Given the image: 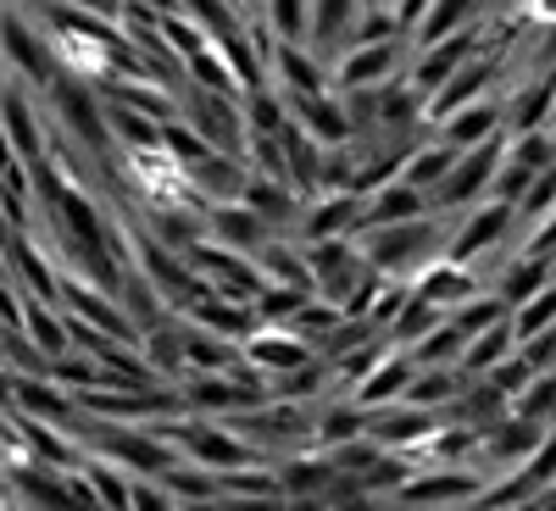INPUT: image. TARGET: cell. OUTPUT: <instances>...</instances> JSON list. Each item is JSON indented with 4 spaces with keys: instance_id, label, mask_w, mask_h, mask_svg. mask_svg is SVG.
<instances>
[{
    "instance_id": "cell-1",
    "label": "cell",
    "mask_w": 556,
    "mask_h": 511,
    "mask_svg": "<svg viewBox=\"0 0 556 511\" xmlns=\"http://www.w3.org/2000/svg\"><path fill=\"white\" fill-rule=\"evenodd\" d=\"M445 245H451V217L429 212L417 222H395V228H367V234H356V251L362 261L384 272V278H412L429 272L434 261H445Z\"/></svg>"
},
{
    "instance_id": "cell-20",
    "label": "cell",
    "mask_w": 556,
    "mask_h": 511,
    "mask_svg": "<svg viewBox=\"0 0 556 511\" xmlns=\"http://www.w3.org/2000/svg\"><path fill=\"white\" fill-rule=\"evenodd\" d=\"M184 361H190V373H235V367L245 361V345L223 340V334H206L184 317Z\"/></svg>"
},
{
    "instance_id": "cell-8",
    "label": "cell",
    "mask_w": 556,
    "mask_h": 511,
    "mask_svg": "<svg viewBox=\"0 0 556 511\" xmlns=\"http://www.w3.org/2000/svg\"><path fill=\"white\" fill-rule=\"evenodd\" d=\"M362 228V195L340 190V195H312L301 206L295 222V245H317V240H356Z\"/></svg>"
},
{
    "instance_id": "cell-26",
    "label": "cell",
    "mask_w": 556,
    "mask_h": 511,
    "mask_svg": "<svg viewBox=\"0 0 556 511\" xmlns=\"http://www.w3.org/2000/svg\"><path fill=\"white\" fill-rule=\"evenodd\" d=\"M445 317H451V311H440L434 301H424V295H417V290H412V301H406V311H401V317L390 322V334H384V340H390L395 350H417V345H424V340H429V334L440 329V322H445Z\"/></svg>"
},
{
    "instance_id": "cell-30",
    "label": "cell",
    "mask_w": 556,
    "mask_h": 511,
    "mask_svg": "<svg viewBox=\"0 0 556 511\" xmlns=\"http://www.w3.org/2000/svg\"><path fill=\"white\" fill-rule=\"evenodd\" d=\"M513 417H523V423H540V429H551L556 423V373H540L518 400H513Z\"/></svg>"
},
{
    "instance_id": "cell-40",
    "label": "cell",
    "mask_w": 556,
    "mask_h": 511,
    "mask_svg": "<svg viewBox=\"0 0 556 511\" xmlns=\"http://www.w3.org/2000/svg\"><path fill=\"white\" fill-rule=\"evenodd\" d=\"M551 123H556V117H551Z\"/></svg>"
},
{
    "instance_id": "cell-17",
    "label": "cell",
    "mask_w": 556,
    "mask_h": 511,
    "mask_svg": "<svg viewBox=\"0 0 556 511\" xmlns=\"http://www.w3.org/2000/svg\"><path fill=\"white\" fill-rule=\"evenodd\" d=\"M356 17H362V0H312V51L329 62V73L345 56Z\"/></svg>"
},
{
    "instance_id": "cell-19",
    "label": "cell",
    "mask_w": 556,
    "mask_h": 511,
    "mask_svg": "<svg viewBox=\"0 0 556 511\" xmlns=\"http://www.w3.org/2000/svg\"><path fill=\"white\" fill-rule=\"evenodd\" d=\"M412 290L424 295V301H434L440 311H456V306H468L473 295H484V278H479L473 267L434 261L429 272H417V278H412Z\"/></svg>"
},
{
    "instance_id": "cell-3",
    "label": "cell",
    "mask_w": 556,
    "mask_h": 511,
    "mask_svg": "<svg viewBox=\"0 0 556 511\" xmlns=\"http://www.w3.org/2000/svg\"><path fill=\"white\" fill-rule=\"evenodd\" d=\"M178 117L190 123L217 156H240L245 162L251 128H245V106L235 95H212V89H201V84H184L178 89Z\"/></svg>"
},
{
    "instance_id": "cell-28",
    "label": "cell",
    "mask_w": 556,
    "mask_h": 511,
    "mask_svg": "<svg viewBox=\"0 0 556 511\" xmlns=\"http://www.w3.org/2000/svg\"><path fill=\"white\" fill-rule=\"evenodd\" d=\"M106 123H112V139H117L123 151H156L162 145V128L151 117H139L134 106H123V101H106Z\"/></svg>"
},
{
    "instance_id": "cell-10",
    "label": "cell",
    "mask_w": 556,
    "mask_h": 511,
    "mask_svg": "<svg viewBox=\"0 0 556 511\" xmlns=\"http://www.w3.org/2000/svg\"><path fill=\"white\" fill-rule=\"evenodd\" d=\"M206 240L212 245H223V251H240V256H256L267 240H278L273 228L245 206V201H217V206H206Z\"/></svg>"
},
{
    "instance_id": "cell-4",
    "label": "cell",
    "mask_w": 556,
    "mask_h": 511,
    "mask_svg": "<svg viewBox=\"0 0 556 511\" xmlns=\"http://www.w3.org/2000/svg\"><path fill=\"white\" fill-rule=\"evenodd\" d=\"M0 123H7V139H12L23 167L51 162V117H45V106L28 84H17V78L0 84Z\"/></svg>"
},
{
    "instance_id": "cell-6",
    "label": "cell",
    "mask_w": 556,
    "mask_h": 511,
    "mask_svg": "<svg viewBox=\"0 0 556 511\" xmlns=\"http://www.w3.org/2000/svg\"><path fill=\"white\" fill-rule=\"evenodd\" d=\"M479 23L473 28H462V34H451V39H440V44H424V51H412V67H406V84L417 89L424 101H434L440 89L456 78V67H468L473 56H479Z\"/></svg>"
},
{
    "instance_id": "cell-12",
    "label": "cell",
    "mask_w": 556,
    "mask_h": 511,
    "mask_svg": "<svg viewBox=\"0 0 556 511\" xmlns=\"http://www.w3.org/2000/svg\"><path fill=\"white\" fill-rule=\"evenodd\" d=\"M412 379H417V361H412V350H384L379 356V367L367 379H356L345 395L362 406V411H379V406H395V400H406V389H412Z\"/></svg>"
},
{
    "instance_id": "cell-15",
    "label": "cell",
    "mask_w": 556,
    "mask_h": 511,
    "mask_svg": "<svg viewBox=\"0 0 556 511\" xmlns=\"http://www.w3.org/2000/svg\"><path fill=\"white\" fill-rule=\"evenodd\" d=\"M245 361L256 367V373H267V379H285V373H295V367L317 361V350L295 329H256L245 340Z\"/></svg>"
},
{
    "instance_id": "cell-29",
    "label": "cell",
    "mask_w": 556,
    "mask_h": 511,
    "mask_svg": "<svg viewBox=\"0 0 556 511\" xmlns=\"http://www.w3.org/2000/svg\"><path fill=\"white\" fill-rule=\"evenodd\" d=\"M240 106H245V128L251 133H285L290 128V106H285L278 89H256V95H245Z\"/></svg>"
},
{
    "instance_id": "cell-25",
    "label": "cell",
    "mask_w": 556,
    "mask_h": 511,
    "mask_svg": "<svg viewBox=\"0 0 556 511\" xmlns=\"http://www.w3.org/2000/svg\"><path fill=\"white\" fill-rule=\"evenodd\" d=\"M178 7H184V17H195L201 28H206V39H235V34H245L256 17L240 7V0H178Z\"/></svg>"
},
{
    "instance_id": "cell-11",
    "label": "cell",
    "mask_w": 556,
    "mask_h": 511,
    "mask_svg": "<svg viewBox=\"0 0 556 511\" xmlns=\"http://www.w3.org/2000/svg\"><path fill=\"white\" fill-rule=\"evenodd\" d=\"M551 284H556V261H551V256H523V251H513V256L495 267L490 295H495L506 311H518L523 301H534V295L551 290Z\"/></svg>"
},
{
    "instance_id": "cell-2",
    "label": "cell",
    "mask_w": 556,
    "mask_h": 511,
    "mask_svg": "<svg viewBox=\"0 0 556 511\" xmlns=\"http://www.w3.org/2000/svg\"><path fill=\"white\" fill-rule=\"evenodd\" d=\"M0 51H7V78L28 84L34 95H45L51 78L62 73L51 34H45L28 12H17V7H7V17H0Z\"/></svg>"
},
{
    "instance_id": "cell-16",
    "label": "cell",
    "mask_w": 556,
    "mask_h": 511,
    "mask_svg": "<svg viewBox=\"0 0 556 511\" xmlns=\"http://www.w3.org/2000/svg\"><path fill=\"white\" fill-rule=\"evenodd\" d=\"M429 212H434V206H429V195H424V190H412L406 178H395V183H384V190L362 195V228H356V234H367V228L417 222V217H429Z\"/></svg>"
},
{
    "instance_id": "cell-31",
    "label": "cell",
    "mask_w": 556,
    "mask_h": 511,
    "mask_svg": "<svg viewBox=\"0 0 556 511\" xmlns=\"http://www.w3.org/2000/svg\"><path fill=\"white\" fill-rule=\"evenodd\" d=\"M384 39H406V28L395 23V12L390 7H362V17L351 28V44H384ZM351 44H345V51H351Z\"/></svg>"
},
{
    "instance_id": "cell-13",
    "label": "cell",
    "mask_w": 556,
    "mask_h": 511,
    "mask_svg": "<svg viewBox=\"0 0 556 511\" xmlns=\"http://www.w3.org/2000/svg\"><path fill=\"white\" fill-rule=\"evenodd\" d=\"M273 89L278 95H317V89H334V73L312 44H278L273 39Z\"/></svg>"
},
{
    "instance_id": "cell-35",
    "label": "cell",
    "mask_w": 556,
    "mask_h": 511,
    "mask_svg": "<svg viewBox=\"0 0 556 511\" xmlns=\"http://www.w3.org/2000/svg\"><path fill=\"white\" fill-rule=\"evenodd\" d=\"M518 251H523V256H551V261H556V206H551L540 222H529V228H523Z\"/></svg>"
},
{
    "instance_id": "cell-34",
    "label": "cell",
    "mask_w": 556,
    "mask_h": 511,
    "mask_svg": "<svg viewBox=\"0 0 556 511\" xmlns=\"http://www.w3.org/2000/svg\"><path fill=\"white\" fill-rule=\"evenodd\" d=\"M551 206H556V167H545V173L534 178V190L523 195V206H518V217H523V228H529V222H540V217H545Z\"/></svg>"
},
{
    "instance_id": "cell-39",
    "label": "cell",
    "mask_w": 556,
    "mask_h": 511,
    "mask_svg": "<svg viewBox=\"0 0 556 511\" xmlns=\"http://www.w3.org/2000/svg\"><path fill=\"white\" fill-rule=\"evenodd\" d=\"M240 7H245V12H251V17H256V0H240Z\"/></svg>"
},
{
    "instance_id": "cell-14",
    "label": "cell",
    "mask_w": 556,
    "mask_h": 511,
    "mask_svg": "<svg viewBox=\"0 0 556 511\" xmlns=\"http://www.w3.org/2000/svg\"><path fill=\"white\" fill-rule=\"evenodd\" d=\"M506 133V106H501V95H490V101H473V106H462V112H451L440 128H434V139H445L451 151H473V145H490V139H501Z\"/></svg>"
},
{
    "instance_id": "cell-5",
    "label": "cell",
    "mask_w": 556,
    "mask_h": 511,
    "mask_svg": "<svg viewBox=\"0 0 556 511\" xmlns=\"http://www.w3.org/2000/svg\"><path fill=\"white\" fill-rule=\"evenodd\" d=\"M406 67H412V39L351 44V51L334 62V95H351V89H384V84L406 78Z\"/></svg>"
},
{
    "instance_id": "cell-22",
    "label": "cell",
    "mask_w": 556,
    "mask_h": 511,
    "mask_svg": "<svg viewBox=\"0 0 556 511\" xmlns=\"http://www.w3.org/2000/svg\"><path fill=\"white\" fill-rule=\"evenodd\" d=\"M256 17L278 44H312V0H256Z\"/></svg>"
},
{
    "instance_id": "cell-33",
    "label": "cell",
    "mask_w": 556,
    "mask_h": 511,
    "mask_svg": "<svg viewBox=\"0 0 556 511\" xmlns=\"http://www.w3.org/2000/svg\"><path fill=\"white\" fill-rule=\"evenodd\" d=\"M484 379H490V384H495V389H501L506 400H518V395H523V389H529V384H534L540 373L529 367V356H523V350H513V356H506V361L495 367V373H484Z\"/></svg>"
},
{
    "instance_id": "cell-21",
    "label": "cell",
    "mask_w": 556,
    "mask_h": 511,
    "mask_svg": "<svg viewBox=\"0 0 556 511\" xmlns=\"http://www.w3.org/2000/svg\"><path fill=\"white\" fill-rule=\"evenodd\" d=\"M468 384H473V379L462 373V367H417V379H412L406 400L424 406V411H451Z\"/></svg>"
},
{
    "instance_id": "cell-36",
    "label": "cell",
    "mask_w": 556,
    "mask_h": 511,
    "mask_svg": "<svg viewBox=\"0 0 556 511\" xmlns=\"http://www.w3.org/2000/svg\"><path fill=\"white\" fill-rule=\"evenodd\" d=\"M134 511H178L162 478H134Z\"/></svg>"
},
{
    "instance_id": "cell-27",
    "label": "cell",
    "mask_w": 556,
    "mask_h": 511,
    "mask_svg": "<svg viewBox=\"0 0 556 511\" xmlns=\"http://www.w3.org/2000/svg\"><path fill=\"white\" fill-rule=\"evenodd\" d=\"M190 67V84H201V89H212V95H235V101H245V89H240V78H235V67H228V51L212 39L201 56H190L184 62Z\"/></svg>"
},
{
    "instance_id": "cell-18",
    "label": "cell",
    "mask_w": 556,
    "mask_h": 511,
    "mask_svg": "<svg viewBox=\"0 0 556 511\" xmlns=\"http://www.w3.org/2000/svg\"><path fill=\"white\" fill-rule=\"evenodd\" d=\"M273 468H278V484H285V500L334 495V484H340V473H334V456H329V450H301V456L273 461Z\"/></svg>"
},
{
    "instance_id": "cell-32",
    "label": "cell",
    "mask_w": 556,
    "mask_h": 511,
    "mask_svg": "<svg viewBox=\"0 0 556 511\" xmlns=\"http://www.w3.org/2000/svg\"><path fill=\"white\" fill-rule=\"evenodd\" d=\"M534 167H523L518 156H506L501 162V173H495V190H490V201H506V206H523V195L534 190Z\"/></svg>"
},
{
    "instance_id": "cell-7",
    "label": "cell",
    "mask_w": 556,
    "mask_h": 511,
    "mask_svg": "<svg viewBox=\"0 0 556 511\" xmlns=\"http://www.w3.org/2000/svg\"><path fill=\"white\" fill-rule=\"evenodd\" d=\"M285 106H290V123L301 133H312L323 151L351 145V139H356L351 112H345V95H334V89H317V95H285Z\"/></svg>"
},
{
    "instance_id": "cell-37",
    "label": "cell",
    "mask_w": 556,
    "mask_h": 511,
    "mask_svg": "<svg viewBox=\"0 0 556 511\" xmlns=\"http://www.w3.org/2000/svg\"><path fill=\"white\" fill-rule=\"evenodd\" d=\"M73 7H84V12H96V17H106V23H117V28H123L128 0H73Z\"/></svg>"
},
{
    "instance_id": "cell-23",
    "label": "cell",
    "mask_w": 556,
    "mask_h": 511,
    "mask_svg": "<svg viewBox=\"0 0 556 511\" xmlns=\"http://www.w3.org/2000/svg\"><path fill=\"white\" fill-rule=\"evenodd\" d=\"M456 156H462V151H451V145H445V139H434V133H429V139H424V145H417V151L406 156V173H401V178L412 183V190H424V195H434V190H440V183L451 178V167H456Z\"/></svg>"
},
{
    "instance_id": "cell-9",
    "label": "cell",
    "mask_w": 556,
    "mask_h": 511,
    "mask_svg": "<svg viewBox=\"0 0 556 511\" xmlns=\"http://www.w3.org/2000/svg\"><path fill=\"white\" fill-rule=\"evenodd\" d=\"M440 423H445V411H424V406H412V400H395V406L367 411V439L401 456V450H412V445H424Z\"/></svg>"
},
{
    "instance_id": "cell-38",
    "label": "cell",
    "mask_w": 556,
    "mask_h": 511,
    "mask_svg": "<svg viewBox=\"0 0 556 511\" xmlns=\"http://www.w3.org/2000/svg\"><path fill=\"white\" fill-rule=\"evenodd\" d=\"M7 7H17V12L34 17V12H45V7H56V0H7Z\"/></svg>"
},
{
    "instance_id": "cell-24",
    "label": "cell",
    "mask_w": 556,
    "mask_h": 511,
    "mask_svg": "<svg viewBox=\"0 0 556 511\" xmlns=\"http://www.w3.org/2000/svg\"><path fill=\"white\" fill-rule=\"evenodd\" d=\"M518 350V334H513V317H506V322H495V329H484L479 340H468V350H462V373H468V379H484V373H495V367L506 361V356H513Z\"/></svg>"
}]
</instances>
